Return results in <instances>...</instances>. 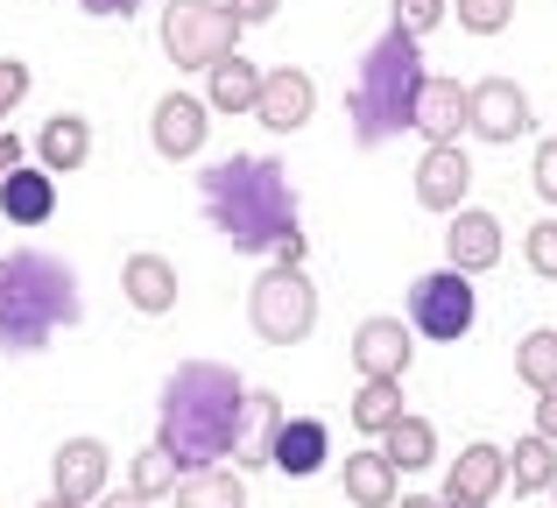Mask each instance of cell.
<instances>
[{
  "instance_id": "1",
  "label": "cell",
  "mask_w": 557,
  "mask_h": 508,
  "mask_svg": "<svg viewBox=\"0 0 557 508\" xmlns=\"http://www.w3.org/2000/svg\"><path fill=\"white\" fill-rule=\"evenodd\" d=\"M205 220L226 234V248L240 255H275L304 261V226H297V184L275 156H226L198 177Z\"/></svg>"
},
{
  "instance_id": "2",
  "label": "cell",
  "mask_w": 557,
  "mask_h": 508,
  "mask_svg": "<svg viewBox=\"0 0 557 508\" xmlns=\"http://www.w3.org/2000/svg\"><path fill=\"white\" fill-rule=\"evenodd\" d=\"M240 368L226 360H184L163 382V410H156V445L190 473V467H219L233 445V417H240Z\"/></svg>"
},
{
  "instance_id": "3",
  "label": "cell",
  "mask_w": 557,
  "mask_h": 508,
  "mask_svg": "<svg viewBox=\"0 0 557 508\" xmlns=\"http://www.w3.org/2000/svg\"><path fill=\"white\" fill-rule=\"evenodd\" d=\"M78 318H85V289L71 275V261L42 248H14L0 261V354H42Z\"/></svg>"
},
{
  "instance_id": "4",
  "label": "cell",
  "mask_w": 557,
  "mask_h": 508,
  "mask_svg": "<svg viewBox=\"0 0 557 508\" xmlns=\"http://www.w3.org/2000/svg\"><path fill=\"white\" fill-rule=\"evenodd\" d=\"M417 85H423V36L388 22V36L368 42V57L354 71V92H346L360 149H381L388 135H403L409 113H417Z\"/></svg>"
},
{
  "instance_id": "5",
  "label": "cell",
  "mask_w": 557,
  "mask_h": 508,
  "mask_svg": "<svg viewBox=\"0 0 557 508\" xmlns=\"http://www.w3.org/2000/svg\"><path fill=\"white\" fill-rule=\"evenodd\" d=\"M247 318H255V332L269 346L311 339V325H318V289H311V275H304L297 261H269V269L255 275V289H247Z\"/></svg>"
},
{
  "instance_id": "6",
  "label": "cell",
  "mask_w": 557,
  "mask_h": 508,
  "mask_svg": "<svg viewBox=\"0 0 557 508\" xmlns=\"http://www.w3.org/2000/svg\"><path fill=\"white\" fill-rule=\"evenodd\" d=\"M233 42H240V22L219 0H170L163 8V57L177 71H212Z\"/></svg>"
},
{
  "instance_id": "7",
  "label": "cell",
  "mask_w": 557,
  "mask_h": 508,
  "mask_svg": "<svg viewBox=\"0 0 557 508\" xmlns=\"http://www.w3.org/2000/svg\"><path fill=\"white\" fill-rule=\"evenodd\" d=\"M473 275H459V269H431V275H417L409 283V332H423V339H466L473 332Z\"/></svg>"
},
{
  "instance_id": "8",
  "label": "cell",
  "mask_w": 557,
  "mask_h": 508,
  "mask_svg": "<svg viewBox=\"0 0 557 508\" xmlns=\"http://www.w3.org/2000/svg\"><path fill=\"white\" fill-rule=\"evenodd\" d=\"M466 127H473L480 141H516L522 127H530V92H522L516 78L466 85Z\"/></svg>"
},
{
  "instance_id": "9",
  "label": "cell",
  "mask_w": 557,
  "mask_h": 508,
  "mask_svg": "<svg viewBox=\"0 0 557 508\" xmlns=\"http://www.w3.org/2000/svg\"><path fill=\"white\" fill-rule=\"evenodd\" d=\"M275 431H283V402H275L269 388H247V396H240V417H233V445H226V459H233L240 473L275 467Z\"/></svg>"
},
{
  "instance_id": "10",
  "label": "cell",
  "mask_w": 557,
  "mask_h": 508,
  "mask_svg": "<svg viewBox=\"0 0 557 508\" xmlns=\"http://www.w3.org/2000/svg\"><path fill=\"white\" fill-rule=\"evenodd\" d=\"M508 487V453L502 445H466L459 459H451V473H445V508H487L494 495Z\"/></svg>"
},
{
  "instance_id": "11",
  "label": "cell",
  "mask_w": 557,
  "mask_h": 508,
  "mask_svg": "<svg viewBox=\"0 0 557 508\" xmlns=\"http://www.w3.org/2000/svg\"><path fill=\"white\" fill-rule=\"evenodd\" d=\"M205 121H212V107H205L198 92H163L149 113V141L156 156H170V163H184V156L205 149Z\"/></svg>"
},
{
  "instance_id": "12",
  "label": "cell",
  "mask_w": 557,
  "mask_h": 508,
  "mask_svg": "<svg viewBox=\"0 0 557 508\" xmlns=\"http://www.w3.org/2000/svg\"><path fill=\"white\" fill-rule=\"evenodd\" d=\"M311 107H318V92H311V78H304L297 64H283V71H261L255 121L269 127V135H297V127L311 121Z\"/></svg>"
},
{
  "instance_id": "13",
  "label": "cell",
  "mask_w": 557,
  "mask_h": 508,
  "mask_svg": "<svg viewBox=\"0 0 557 508\" xmlns=\"http://www.w3.org/2000/svg\"><path fill=\"white\" fill-rule=\"evenodd\" d=\"M107 473H113V459H107L99 438H64L57 459H50V487L71 495V501H99L107 495Z\"/></svg>"
},
{
  "instance_id": "14",
  "label": "cell",
  "mask_w": 557,
  "mask_h": 508,
  "mask_svg": "<svg viewBox=\"0 0 557 508\" xmlns=\"http://www.w3.org/2000/svg\"><path fill=\"white\" fill-rule=\"evenodd\" d=\"M466 184H473V163H466L459 141H437V149H423V163H417V206L459 212V206H466Z\"/></svg>"
},
{
  "instance_id": "15",
  "label": "cell",
  "mask_w": 557,
  "mask_h": 508,
  "mask_svg": "<svg viewBox=\"0 0 557 508\" xmlns=\"http://www.w3.org/2000/svg\"><path fill=\"white\" fill-rule=\"evenodd\" d=\"M409 127H417L431 149H437V141H459V135H466V85H459V78H431V71H423Z\"/></svg>"
},
{
  "instance_id": "16",
  "label": "cell",
  "mask_w": 557,
  "mask_h": 508,
  "mask_svg": "<svg viewBox=\"0 0 557 508\" xmlns=\"http://www.w3.org/2000/svg\"><path fill=\"white\" fill-rule=\"evenodd\" d=\"M445 261L459 275H480V269H494L502 261V220L494 212H451V226H445Z\"/></svg>"
},
{
  "instance_id": "17",
  "label": "cell",
  "mask_w": 557,
  "mask_h": 508,
  "mask_svg": "<svg viewBox=\"0 0 557 508\" xmlns=\"http://www.w3.org/2000/svg\"><path fill=\"white\" fill-rule=\"evenodd\" d=\"M409 346H417V332H409L403 318H368V325L354 332V368L360 374H395V382H403Z\"/></svg>"
},
{
  "instance_id": "18",
  "label": "cell",
  "mask_w": 557,
  "mask_h": 508,
  "mask_svg": "<svg viewBox=\"0 0 557 508\" xmlns=\"http://www.w3.org/2000/svg\"><path fill=\"white\" fill-rule=\"evenodd\" d=\"M121 297L135 303L141 318H170L177 311V269L163 255H127L121 261Z\"/></svg>"
},
{
  "instance_id": "19",
  "label": "cell",
  "mask_w": 557,
  "mask_h": 508,
  "mask_svg": "<svg viewBox=\"0 0 557 508\" xmlns=\"http://www.w3.org/2000/svg\"><path fill=\"white\" fill-rule=\"evenodd\" d=\"M85 156H92V121L85 113H50L36 135V163L50 177H71V170H85Z\"/></svg>"
},
{
  "instance_id": "20",
  "label": "cell",
  "mask_w": 557,
  "mask_h": 508,
  "mask_svg": "<svg viewBox=\"0 0 557 508\" xmlns=\"http://www.w3.org/2000/svg\"><path fill=\"white\" fill-rule=\"evenodd\" d=\"M50 206H57V184H50V170H8L0 177V212H8L14 226H42L50 220Z\"/></svg>"
},
{
  "instance_id": "21",
  "label": "cell",
  "mask_w": 557,
  "mask_h": 508,
  "mask_svg": "<svg viewBox=\"0 0 557 508\" xmlns=\"http://www.w3.org/2000/svg\"><path fill=\"white\" fill-rule=\"evenodd\" d=\"M205 107H219V113H255V92H261V71L247 64L240 50H226L212 71H205Z\"/></svg>"
},
{
  "instance_id": "22",
  "label": "cell",
  "mask_w": 557,
  "mask_h": 508,
  "mask_svg": "<svg viewBox=\"0 0 557 508\" xmlns=\"http://www.w3.org/2000/svg\"><path fill=\"white\" fill-rule=\"evenodd\" d=\"M177 508H247V487H240V473H226V459L219 467H190L177 473Z\"/></svg>"
},
{
  "instance_id": "23",
  "label": "cell",
  "mask_w": 557,
  "mask_h": 508,
  "mask_svg": "<svg viewBox=\"0 0 557 508\" xmlns=\"http://www.w3.org/2000/svg\"><path fill=\"white\" fill-rule=\"evenodd\" d=\"M395 481H403V473H395L381 453H354L339 467V487H346L354 508H395Z\"/></svg>"
},
{
  "instance_id": "24",
  "label": "cell",
  "mask_w": 557,
  "mask_h": 508,
  "mask_svg": "<svg viewBox=\"0 0 557 508\" xmlns=\"http://www.w3.org/2000/svg\"><path fill=\"white\" fill-rule=\"evenodd\" d=\"M381 459H388L395 473H423V467L437 459V431L423 424V417H409V410H403L388 431H381Z\"/></svg>"
},
{
  "instance_id": "25",
  "label": "cell",
  "mask_w": 557,
  "mask_h": 508,
  "mask_svg": "<svg viewBox=\"0 0 557 508\" xmlns=\"http://www.w3.org/2000/svg\"><path fill=\"white\" fill-rule=\"evenodd\" d=\"M275 467L318 473L325 467V424H318V417H283V431H275Z\"/></svg>"
},
{
  "instance_id": "26",
  "label": "cell",
  "mask_w": 557,
  "mask_h": 508,
  "mask_svg": "<svg viewBox=\"0 0 557 508\" xmlns=\"http://www.w3.org/2000/svg\"><path fill=\"white\" fill-rule=\"evenodd\" d=\"M550 481H557V445L544 431H530L522 445H508V487H516V495H544Z\"/></svg>"
},
{
  "instance_id": "27",
  "label": "cell",
  "mask_w": 557,
  "mask_h": 508,
  "mask_svg": "<svg viewBox=\"0 0 557 508\" xmlns=\"http://www.w3.org/2000/svg\"><path fill=\"white\" fill-rule=\"evenodd\" d=\"M395 417H403V382H395V374H368V382H360V396H354V424L381 438Z\"/></svg>"
},
{
  "instance_id": "28",
  "label": "cell",
  "mask_w": 557,
  "mask_h": 508,
  "mask_svg": "<svg viewBox=\"0 0 557 508\" xmlns=\"http://www.w3.org/2000/svg\"><path fill=\"white\" fill-rule=\"evenodd\" d=\"M177 473H184L177 459H170L163 445H149V453H135V467H127V487H135L141 501H163L170 487H177Z\"/></svg>"
},
{
  "instance_id": "29",
  "label": "cell",
  "mask_w": 557,
  "mask_h": 508,
  "mask_svg": "<svg viewBox=\"0 0 557 508\" xmlns=\"http://www.w3.org/2000/svg\"><path fill=\"white\" fill-rule=\"evenodd\" d=\"M516 374L544 396V388H557V332H530V339L516 346Z\"/></svg>"
},
{
  "instance_id": "30",
  "label": "cell",
  "mask_w": 557,
  "mask_h": 508,
  "mask_svg": "<svg viewBox=\"0 0 557 508\" xmlns=\"http://www.w3.org/2000/svg\"><path fill=\"white\" fill-rule=\"evenodd\" d=\"M388 22L409 28V36H431L445 22V0H388Z\"/></svg>"
},
{
  "instance_id": "31",
  "label": "cell",
  "mask_w": 557,
  "mask_h": 508,
  "mask_svg": "<svg viewBox=\"0 0 557 508\" xmlns=\"http://www.w3.org/2000/svg\"><path fill=\"white\" fill-rule=\"evenodd\" d=\"M508 14H516V0H459V22L473 28V36H494V28H508Z\"/></svg>"
},
{
  "instance_id": "32",
  "label": "cell",
  "mask_w": 557,
  "mask_h": 508,
  "mask_svg": "<svg viewBox=\"0 0 557 508\" xmlns=\"http://www.w3.org/2000/svg\"><path fill=\"white\" fill-rule=\"evenodd\" d=\"M522 255H530V269H536V275H550V283H557V220L530 226V240H522Z\"/></svg>"
},
{
  "instance_id": "33",
  "label": "cell",
  "mask_w": 557,
  "mask_h": 508,
  "mask_svg": "<svg viewBox=\"0 0 557 508\" xmlns=\"http://www.w3.org/2000/svg\"><path fill=\"white\" fill-rule=\"evenodd\" d=\"M22 99H28V64L22 57H0V121H8Z\"/></svg>"
},
{
  "instance_id": "34",
  "label": "cell",
  "mask_w": 557,
  "mask_h": 508,
  "mask_svg": "<svg viewBox=\"0 0 557 508\" xmlns=\"http://www.w3.org/2000/svg\"><path fill=\"white\" fill-rule=\"evenodd\" d=\"M536 191H544V206H557V135L536 149Z\"/></svg>"
},
{
  "instance_id": "35",
  "label": "cell",
  "mask_w": 557,
  "mask_h": 508,
  "mask_svg": "<svg viewBox=\"0 0 557 508\" xmlns=\"http://www.w3.org/2000/svg\"><path fill=\"white\" fill-rule=\"evenodd\" d=\"M219 8H226V14H233L240 28H255V22H269V14L283 8V0H219Z\"/></svg>"
},
{
  "instance_id": "36",
  "label": "cell",
  "mask_w": 557,
  "mask_h": 508,
  "mask_svg": "<svg viewBox=\"0 0 557 508\" xmlns=\"http://www.w3.org/2000/svg\"><path fill=\"white\" fill-rule=\"evenodd\" d=\"M85 14H99V22H121V14H135L141 0H78Z\"/></svg>"
},
{
  "instance_id": "37",
  "label": "cell",
  "mask_w": 557,
  "mask_h": 508,
  "mask_svg": "<svg viewBox=\"0 0 557 508\" xmlns=\"http://www.w3.org/2000/svg\"><path fill=\"white\" fill-rule=\"evenodd\" d=\"M536 431L557 445V388H544V396H536Z\"/></svg>"
},
{
  "instance_id": "38",
  "label": "cell",
  "mask_w": 557,
  "mask_h": 508,
  "mask_svg": "<svg viewBox=\"0 0 557 508\" xmlns=\"http://www.w3.org/2000/svg\"><path fill=\"white\" fill-rule=\"evenodd\" d=\"M22 149H28V141H14L8 127H0V177H8V170H22Z\"/></svg>"
},
{
  "instance_id": "39",
  "label": "cell",
  "mask_w": 557,
  "mask_h": 508,
  "mask_svg": "<svg viewBox=\"0 0 557 508\" xmlns=\"http://www.w3.org/2000/svg\"><path fill=\"white\" fill-rule=\"evenodd\" d=\"M99 508H156V501H141L135 487H127V495H99Z\"/></svg>"
},
{
  "instance_id": "40",
  "label": "cell",
  "mask_w": 557,
  "mask_h": 508,
  "mask_svg": "<svg viewBox=\"0 0 557 508\" xmlns=\"http://www.w3.org/2000/svg\"><path fill=\"white\" fill-rule=\"evenodd\" d=\"M395 508H445L437 495H395Z\"/></svg>"
},
{
  "instance_id": "41",
  "label": "cell",
  "mask_w": 557,
  "mask_h": 508,
  "mask_svg": "<svg viewBox=\"0 0 557 508\" xmlns=\"http://www.w3.org/2000/svg\"><path fill=\"white\" fill-rule=\"evenodd\" d=\"M36 508H85V501H71V495H50V501H36Z\"/></svg>"
},
{
  "instance_id": "42",
  "label": "cell",
  "mask_w": 557,
  "mask_h": 508,
  "mask_svg": "<svg viewBox=\"0 0 557 508\" xmlns=\"http://www.w3.org/2000/svg\"><path fill=\"white\" fill-rule=\"evenodd\" d=\"M550 495H557V481H550Z\"/></svg>"
}]
</instances>
